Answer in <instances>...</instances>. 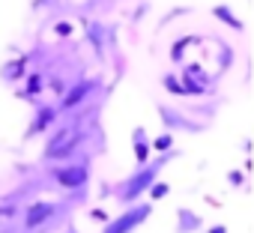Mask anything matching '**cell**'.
I'll list each match as a JSON object with an SVG mask.
<instances>
[{"instance_id": "cell-18", "label": "cell", "mask_w": 254, "mask_h": 233, "mask_svg": "<svg viewBox=\"0 0 254 233\" xmlns=\"http://www.w3.org/2000/svg\"><path fill=\"white\" fill-rule=\"evenodd\" d=\"M206 233H227V224H215V227H209Z\"/></svg>"}, {"instance_id": "cell-11", "label": "cell", "mask_w": 254, "mask_h": 233, "mask_svg": "<svg viewBox=\"0 0 254 233\" xmlns=\"http://www.w3.org/2000/svg\"><path fill=\"white\" fill-rule=\"evenodd\" d=\"M177 218H180V224H177V233H194V230H200V227H203V218H200L197 212L186 209V206L177 212Z\"/></svg>"}, {"instance_id": "cell-15", "label": "cell", "mask_w": 254, "mask_h": 233, "mask_svg": "<svg viewBox=\"0 0 254 233\" xmlns=\"http://www.w3.org/2000/svg\"><path fill=\"white\" fill-rule=\"evenodd\" d=\"M150 150H159V153H171V150H174V135H171V132L159 135V138L150 144Z\"/></svg>"}, {"instance_id": "cell-12", "label": "cell", "mask_w": 254, "mask_h": 233, "mask_svg": "<svg viewBox=\"0 0 254 233\" xmlns=\"http://www.w3.org/2000/svg\"><path fill=\"white\" fill-rule=\"evenodd\" d=\"M212 15H215V18H218L221 24L233 27L236 33H242V30H245V24H242V21H239V18L233 15V9H230V6H221V3H218V6H212Z\"/></svg>"}, {"instance_id": "cell-16", "label": "cell", "mask_w": 254, "mask_h": 233, "mask_svg": "<svg viewBox=\"0 0 254 233\" xmlns=\"http://www.w3.org/2000/svg\"><path fill=\"white\" fill-rule=\"evenodd\" d=\"M39 90H45V75H42V72H33V75L27 78V96H36Z\"/></svg>"}, {"instance_id": "cell-3", "label": "cell", "mask_w": 254, "mask_h": 233, "mask_svg": "<svg viewBox=\"0 0 254 233\" xmlns=\"http://www.w3.org/2000/svg\"><path fill=\"white\" fill-rule=\"evenodd\" d=\"M153 215V203L141 200L135 206H126L120 215H114L111 221H105V227L99 233H135L141 224H147V218Z\"/></svg>"}, {"instance_id": "cell-14", "label": "cell", "mask_w": 254, "mask_h": 233, "mask_svg": "<svg viewBox=\"0 0 254 233\" xmlns=\"http://www.w3.org/2000/svg\"><path fill=\"white\" fill-rule=\"evenodd\" d=\"M162 87H165L168 93H174V96H189V93H186V87H183V81H180L177 75H171V72L162 78Z\"/></svg>"}, {"instance_id": "cell-2", "label": "cell", "mask_w": 254, "mask_h": 233, "mask_svg": "<svg viewBox=\"0 0 254 233\" xmlns=\"http://www.w3.org/2000/svg\"><path fill=\"white\" fill-rule=\"evenodd\" d=\"M81 144H84V129H81V123H78V120L63 123V126L54 129V135L45 141L42 162H57V165H63V162H69V159L81 150Z\"/></svg>"}, {"instance_id": "cell-1", "label": "cell", "mask_w": 254, "mask_h": 233, "mask_svg": "<svg viewBox=\"0 0 254 233\" xmlns=\"http://www.w3.org/2000/svg\"><path fill=\"white\" fill-rule=\"evenodd\" d=\"M171 159H174V150L165 153V156H159V159H150V162L141 165V168H135L132 176H126V179L117 185V200L123 203V209L141 203V197L150 191L153 182H159V176H162V171H165V165H168Z\"/></svg>"}, {"instance_id": "cell-9", "label": "cell", "mask_w": 254, "mask_h": 233, "mask_svg": "<svg viewBox=\"0 0 254 233\" xmlns=\"http://www.w3.org/2000/svg\"><path fill=\"white\" fill-rule=\"evenodd\" d=\"M84 36H87V42L93 45L96 57H105V39H108V33H105V24H99V21H87V27H84Z\"/></svg>"}, {"instance_id": "cell-5", "label": "cell", "mask_w": 254, "mask_h": 233, "mask_svg": "<svg viewBox=\"0 0 254 233\" xmlns=\"http://www.w3.org/2000/svg\"><path fill=\"white\" fill-rule=\"evenodd\" d=\"M90 162H63L51 171L54 182L63 188V191H81L90 185Z\"/></svg>"}, {"instance_id": "cell-7", "label": "cell", "mask_w": 254, "mask_h": 233, "mask_svg": "<svg viewBox=\"0 0 254 233\" xmlns=\"http://www.w3.org/2000/svg\"><path fill=\"white\" fill-rule=\"evenodd\" d=\"M159 120L165 123L168 132H189V135H197V132L206 129L203 123L191 120V116H186L183 111H177V108H171V105H159Z\"/></svg>"}, {"instance_id": "cell-10", "label": "cell", "mask_w": 254, "mask_h": 233, "mask_svg": "<svg viewBox=\"0 0 254 233\" xmlns=\"http://www.w3.org/2000/svg\"><path fill=\"white\" fill-rule=\"evenodd\" d=\"M132 147H135V162H138V168L141 165H147L150 162V138H147V129H135L132 132Z\"/></svg>"}, {"instance_id": "cell-17", "label": "cell", "mask_w": 254, "mask_h": 233, "mask_svg": "<svg viewBox=\"0 0 254 233\" xmlns=\"http://www.w3.org/2000/svg\"><path fill=\"white\" fill-rule=\"evenodd\" d=\"M147 194H153V200H159V197H165V194H168V185H165V182H153Z\"/></svg>"}, {"instance_id": "cell-8", "label": "cell", "mask_w": 254, "mask_h": 233, "mask_svg": "<svg viewBox=\"0 0 254 233\" xmlns=\"http://www.w3.org/2000/svg\"><path fill=\"white\" fill-rule=\"evenodd\" d=\"M54 120H57V108H54V105H42V102H39V108H36V114H33V120H30V129H27V138L45 135V132L54 126Z\"/></svg>"}, {"instance_id": "cell-6", "label": "cell", "mask_w": 254, "mask_h": 233, "mask_svg": "<svg viewBox=\"0 0 254 233\" xmlns=\"http://www.w3.org/2000/svg\"><path fill=\"white\" fill-rule=\"evenodd\" d=\"M60 212H63V203H57V200H33V203L24 209L21 227H24V233H36V230L48 227Z\"/></svg>"}, {"instance_id": "cell-13", "label": "cell", "mask_w": 254, "mask_h": 233, "mask_svg": "<svg viewBox=\"0 0 254 233\" xmlns=\"http://www.w3.org/2000/svg\"><path fill=\"white\" fill-rule=\"evenodd\" d=\"M24 63H27V57H21L18 63H6V66H3V81H6V84L18 81V78H21V72H24Z\"/></svg>"}, {"instance_id": "cell-19", "label": "cell", "mask_w": 254, "mask_h": 233, "mask_svg": "<svg viewBox=\"0 0 254 233\" xmlns=\"http://www.w3.org/2000/svg\"><path fill=\"white\" fill-rule=\"evenodd\" d=\"M60 233H81V230H78V227H75V224H66V227H63V230H60Z\"/></svg>"}, {"instance_id": "cell-4", "label": "cell", "mask_w": 254, "mask_h": 233, "mask_svg": "<svg viewBox=\"0 0 254 233\" xmlns=\"http://www.w3.org/2000/svg\"><path fill=\"white\" fill-rule=\"evenodd\" d=\"M99 87H102L99 78H78V81H72V84L60 93V102L54 105L57 114H75L81 105H87V99H90Z\"/></svg>"}]
</instances>
